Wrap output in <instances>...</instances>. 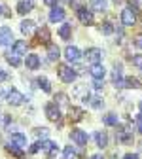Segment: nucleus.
I'll use <instances>...</instances> for the list:
<instances>
[{
  "label": "nucleus",
  "mask_w": 142,
  "mask_h": 159,
  "mask_svg": "<svg viewBox=\"0 0 142 159\" xmlns=\"http://www.w3.org/2000/svg\"><path fill=\"white\" fill-rule=\"evenodd\" d=\"M89 159H104V157H103V155H100V153H95V155H91Z\"/></svg>",
  "instance_id": "nucleus-44"
},
{
  "label": "nucleus",
  "mask_w": 142,
  "mask_h": 159,
  "mask_svg": "<svg viewBox=\"0 0 142 159\" xmlns=\"http://www.w3.org/2000/svg\"><path fill=\"white\" fill-rule=\"evenodd\" d=\"M131 8L136 11L138 8H142V0H131Z\"/></svg>",
  "instance_id": "nucleus-39"
},
{
  "label": "nucleus",
  "mask_w": 142,
  "mask_h": 159,
  "mask_svg": "<svg viewBox=\"0 0 142 159\" xmlns=\"http://www.w3.org/2000/svg\"><path fill=\"white\" fill-rule=\"evenodd\" d=\"M46 117L49 119V121H61V108L55 102L46 104Z\"/></svg>",
  "instance_id": "nucleus-5"
},
{
  "label": "nucleus",
  "mask_w": 142,
  "mask_h": 159,
  "mask_svg": "<svg viewBox=\"0 0 142 159\" xmlns=\"http://www.w3.org/2000/svg\"><path fill=\"white\" fill-rule=\"evenodd\" d=\"M138 108H140V112H142V101H140V102H138Z\"/></svg>",
  "instance_id": "nucleus-48"
},
{
  "label": "nucleus",
  "mask_w": 142,
  "mask_h": 159,
  "mask_svg": "<svg viewBox=\"0 0 142 159\" xmlns=\"http://www.w3.org/2000/svg\"><path fill=\"white\" fill-rule=\"evenodd\" d=\"M70 34H72V25H68V23H65L63 27L59 29V36L63 38V40H68V38H70Z\"/></svg>",
  "instance_id": "nucleus-27"
},
{
  "label": "nucleus",
  "mask_w": 142,
  "mask_h": 159,
  "mask_svg": "<svg viewBox=\"0 0 142 159\" xmlns=\"http://www.w3.org/2000/svg\"><path fill=\"white\" fill-rule=\"evenodd\" d=\"M125 87H129V89H140L142 87V82H140L138 78L129 76V78H125Z\"/></svg>",
  "instance_id": "nucleus-23"
},
{
  "label": "nucleus",
  "mask_w": 142,
  "mask_h": 159,
  "mask_svg": "<svg viewBox=\"0 0 142 159\" xmlns=\"http://www.w3.org/2000/svg\"><path fill=\"white\" fill-rule=\"evenodd\" d=\"M13 40V32L10 27H2L0 29V46H10Z\"/></svg>",
  "instance_id": "nucleus-10"
},
{
  "label": "nucleus",
  "mask_w": 142,
  "mask_h": 159,
  "mask_svg": "<svg viewBox=\"0 0 142 159\" xmlns=\"http://www.w3.org/2000/svg\"><path fill=\"white\" fill-rule=\"evenodd\" d=\"M138 152H140V153H142V140H140V142H138Z\"/></svg>",
  "instance_id": "nucleus-45"
},
{
  "label": "nucleus",
  "mask_w": 142,
  "mask_h": 159,
  "mask_svg": "<svg viewBox=\"0 0 142 159\" xmlns=\"http://www.w3.org/2000/svg\"><path fill=\"white\" fill-rule=\"evenodd\" d=\"M44 4H46V6H51V8H53V6L57 4V0H44Z\"/></svg>",
  "instance_id": "nucleus-43"
},
{
  "label": "nucleus",
  "mask_w": 142,
  "mask_h": 159,
  "mask_svg": "<svg viewBox=\"0 0 142 159\" xmlns=\"http://www.w3.org/2000/svg\"><path fill=\"white\" fill-rule=\"evenodd\" d=\"M138 131H140V133H142V123H140V125H138Z\"/></svg>",
  "instance_id": "nucleus-49"
},
{
  "label": "nucleus",
  "mask_w": 142,
  "mask_h": 159,
  "mask_svg": "<svg viewBox=\"0 0 142 159\" xmlns=\"http://www.w3.org/2000/svg\"><path fill=\"white\" fill-rule=\"evenodd\" d=\"M95 110H98V108H103L104 106V101H103V98H100L98 95H91V102H89Z\"/></svg>",
  "instance_id": "nucleus-29"
},
{
  "label": "nucleus",
  "mask_w": 142,
  "mask_h": 159,
  "mask_svg": "<svg viewBox=\"0 0 142 159\" xmlns=\"http://www.w3.org/2000/svg\"><path fill=\"white\" fill-rule=\"evenodd\" d=\"M10 142H11V144H15V146H19V148H23V146H27V136H25V134H21V133H11Z\"/></svg>",
  "instance_id": "nucleus-14"
},
{
  "label": "nucleus",
  "mask_w": 142,
  "mask_h": 159,
  "mask_svg": "<svg viewBox=\"0 0 142 159\" xmlns=\"http://www.w3.org/2000/svg\"><path fill=\"white\" fill-rule=\"evenodd\" d=\"M89 74L93 76V80H104V74H106V68L103 66V65H91V68H89Z\"/></svg>",
  "instance_id": "nucleus-13"
},
{
  "label": "nucleus",
  "mask_w": 142,
  "mask_h": 159,
  "mask_svg": "<svg viewBox=\"0 0 142 159\" xmlns=\"http://www.w3.org/2000/svg\"><path fill=\"white\" fill-rule=\"evenodd\" d=\"M32 8H34V4L30 0H21V2H17V13H21V15H27Z\"/></svg>",
  "instance_id": "nucleus-16"
},
{
  "label": "nucleus",
  "mask_w": 142,
  "mask_h": 159,
  "mask_svg": "<svg viewBox=\"0 0 142 159\" xmlns=\"http://www.w3.org/2000/svg\"><path fill=\"white\" fill-rule=\"evenodd\" d=\"M123 159H138V155H136V153H125Z\"/></svg>",
  "instance_id": "nucleus-42"
},
{
  "label": "nucleus",
  "mask_w": 142,
  "mask_h": 159,
  "mask_svg": "<svg viewBox=\"0 0 142 159\" xmlns=\"http://www.w3.org/2000/svg\"><path fill=\"white\" fill-rule=\"evenodd\" d=\"M36 84H38V87H40V89H44L46 93H49V91H51V84H49V80H48L46 76L36 78Z\"/></svg>",
  "instance_id": "nucleus-22"
},
{
  "label": "nucleus",
  "mask_w": 142,
  "mask_h": 159,
  "mask_svg": "<svg viewBox=\"0 0 142 159\" xmlns=\"http://www.w3.org/2000/svg\"><path fill=\"white\" fill-rule=\"evenodd\" d=\"M34 30H36V25H34V21H30V19H25L21 23V32L23 34H34Z\"/></svg>",
  "instance_id": "nucleus-20"
},
{
  "label": "nucleus",
  "mask_w": 142,
  "mask_h": 159,
  "mask_svg": "<svg viewBox=\"0 0 142 159\" xmlns=\"http://www.w3.org/2000/svg\"><path fill=\"white\" fill-rule=\"evenodd\" d=\"M49 30H48V27H42V29H38V40L42 44H48L49 46Z\"/></svg>",
  "instance_id": "nucleus-24"
},
{
  "label": "nucleus",
  "mask_w": 142,
  "mask_h": 159,
  "mask_svg": "<svg viewBox=\"0 0 142 159\" xmlns=\"http://www.w3.org/2000/svg\"><path fill=\"white\" fill-rule=\"evenodd\" d=\"M121 23H123L125 27H133L136 23V13H135V10L131 6L123 8V11H121Z\"/></svg>",
  "instance_id": "nucleus-3"
},
{
  "label": "nucleus",
  "mask_w": 142,
  "mask_h": 159,
  "mask_svg": "<svg viewBox=\"0 0 142 159\" xmlns=\"http://www.w3.org/2000/svg\"><path fill=\"white\" fill-rule=\"evenodd\" d=\"M89 4H91V10H95V11H106V8H108L106 0H89Z\"/></svg>",
  "instance_id": "nucleus-21"
},
{
  "label": "nucleus",
  "mask_w": 142,
  "mask_h": 159,
  "mask_svg": "<svg viewBox=\"0 0 142 159\" xmlns=\"http://www.w3.org/2000/svg\"><path fill=\"white\" fill-rule=\"evenodd\" d=\"M85 95H89V91H87V85H78L76 89H74V97H85Z\"/></svg>",
  "instance_id": "nucleus-34"
},
{
  "label": "nucleus",
  "mask_w": 142,
  "mask_h": 159,
  "mask_svg": "<svg viewBox=\"0 0 142 159\" xmlns=\"http://www.w3.org/2000/svg\"><path fill=\"white\" fill-rule=\"evenodd\" d=\"M23 101H25V97L19 93L15 87L8 89V102H10L11 106H19V104H23Z\"/></svg>",
  "instance_id": "nucleus-6"
},
{
  "label": "nucleus",
  "mask_w": 142,
  "mask_h": 159,
  "mask_svg": "<svg viewBox=\"0 0 142 159\" xmlns=\"http://www.w3.org/2000/svg\"><path fill=\"white\" fill-rule=\"evenodd\" d=\"M93 87L95 89H103L104 87V80H93Z\"/></svg>",
  "instance_id": "nucleus-38"
},
{
  "label": "nucleus",
  "mask_w": 142,
  "mask_h": 159,
  "mask_svg": "<svg viewBox=\"0 0 142 159\" xmlns=\"http://www.w3.org/2000/svg\"><path fill=\"white\" fill-rule=\"evenodd\" d=\"M38 150H40V140H38L36 144H32V146H30V153H36Z\"/></svg>",
  "instance_id": "nucleus-41"
},
{
  "label": "nucleus",
  "mask_w": 142,
  "mask_h": 159,
  "mask_svg": "<svg viewBox=\"0 0 142 159\" xmlns=\"http://www.w3.org/2000/svg\"><path fill=\"white\" fill-rule=\"evenodd\" d=\"M65 57H66V61H70V63H76L80 57H82V53H80V49L76 48V46H68L66 49H65Z\"/></svg>",
  "instance_id": "nucleus-12"
},
{
  "label": "nucleus",
  "mask_w": 142,
  "mask_h": 159,
  "mask_svg": "<svg viewBox=\"0 0 142 159\" xmlns=\"http://www.w3.org/2000/svg\"><path fill=\"white\" fill-rule=\"evenodd\" d=\"M100 32H103L104 36H110V34L114 32V25H112L110 21H104L103 25H100Z\"/></svg>",
  "instance_id": "nucleus-30"
},
{
  "label": "nucleus",
  "mask_w": 142,
  "mask_h": 159,
  "mask_svg": "<svg viewBox=\"0 0 142 159\" xmlns=\"http://www.w3.org/2000/svg\"><path fill=\"white\" fill-rule=\"evenodd\" d=\"M78 19L84 25H93V11L87 8H78Z\"/></svg>",
  "instance_id": "nucleus-8"
},
{
  "label": "nucleus",
  "mask_w": 142,
  "mask_h": 159,
  "mask_svg": "<svg viewBox=\"0 0 142 159\" xmlns=\"http://www.w3.org/2000/svg\"><path fill=\"white\" fill-rule=\"evenodd\" d=\"M63 159H76V150L72 146H66L63 150Z\"/></svg>",
  "instance_id": "nucleus-32"
},
{
  "label": "nucleus",
  "mask_w": 142,
  "mask_h": 159,
  "mask_svg": "<svg viewBox=\"0 0 142 159\" xmlns=\"http://www.w3.org/2000/svg\"><path fill=\"white\" fill-rule=\"evenodd\" d=\"M40 148H42V152H46L48 155H53V153L59 152V146H57L53 140H49V138H46V140H40Z\"/></svg>",
  "instance_id": "nucleus-9"
},
{
  "label": "nucleus",
  "mask_w": 142,
  "mask_h": 159,
  "mask_svg": "<svg viewBox=\"0 0 142 159\" xmlns=\"http://www.w3.org/2000/svg\"><path fill=\"white\" fill-rule=\"evenodd\" d=\"M55 104L59 106V104H68V97L65 95V93H57L55 95Z\"/></svg>",
  "instance_id": "nucleus-35"
},
{
  "label": "nucleus",
  "mask_w": 142,
  "mask_h": 159,
  "mask_svg": "<svg viewBox=\"0 0 142 159\" xmlns=\"http://www.w3.org/2000/svg\"><path fill=\"white\" fill-rule=\"evenodd\" d=\"M13 53H17V55H23L25 51H27V42L25 40H17V42H13Z\"/></svg>",
  "instance_id": "nucleus-25"
},
{
  "label": "nucleus",
  "mask_w": 142,
  "mask_h": 159,
  "mask_svg": "<svg viewBox=\"0 0 142 159\" xmlns=\"http://www.w3.org/2000/svg\"><path fill=\"white\" fill-rule=\"evenodd\" d=\"M85 61L89 65H98L100 61H103V49H98V48H89L85 51Z\"/></svg>",
  "instance_id": "nucleus-2"
},
{
  "label": "nucleus",
  "mask_w": 142,
  "mask_h": 159,
  "mask_svg": "<svg viewBox=\"0 0 142 159\" xmlns=\"http://www.w3.org/2000/svg\"><path fill=\"white\" fill-rule=\"evenodd\" d=\"M34 136H38V138H42V140H46V138H48V134H49V131L46 129V127H36L34 131Z\"/></svg>",
  "instance_id": "nucleus-31"
},
{
  "label": "nucleus",
  "mask_w": 142,
  "mask_h": 159,
  "mask_svg": "<svg viewBox=\"0 0 142 159\" xmlns=\"http://www.w3.org/2000/svg\"><path fill=\"white\" fill-rule=\"evenodd\" d=\"M133 65L138 66V68H142V55H135L133 57Z\"/></svg>",
  "instance_id": "nucleus-37"
},
{
  "label": "nucleus",
  "mask_w": 142,
  "mask_h": 159,
  "mask_svg": "<svg viewBox=\"0 0 142 159\" xmlns=\"http://www.w3.org/2000/svg\"><path fill=\"white\" fill-rule=\"evenodd\" d=\"M133 44H135V48H136V49H140V51H142V34H138V36L133 40Z\"/></svg>",
  "instance_id": "nucleus-36"
},
{
  "label": "nucleus",
  "mask_w": 142,
  "mask_h": 159,
  "mask_svg": "<svg viewBox=\"0 0 142 159\" xmlns=\"http://www.w3.org/2000/svg\"><path fill=\"white\" fill-rule=\"evenodd\" d=\"M59 57H61L59 48H57V46H53V44H49V46H48V59H49L51 63H55V61H59Z\"/></svg>",
  "instance_id": "nucleus-19"
},
{
  "label": "nucleus",
  "mask_w": 142,
  "mask_h": 159,
  "mask_svg": "<svg viewBox=\"0 0 142 159\" xmlns=\"http://www.w3.org/2000/svg\"><path fill=\"white\" fill-rule=\"evenodd\" d=\"M57 74H59V80L65 82V84H72L76 80V76H78V72L72 66H68V65H59L57 66Z\"/></svg>",
  "instance_id": "nucleus-1"
},
{
  "label": "nucleus",
  "mask_w": 142,
  "mask_h": 159,
  "mask_svg": "<svg viewBox=\"0 0 142 159\" xmlns=\"http://www.w3.org/2000/svg\"><path fill=\"white\" fill-rule=\"evenodd\" d=\"M114 2H116V4H121V2H123V0H114Z\"/></svg>",
  "instance_id": "nucleus-47"
},
{
  "label": "nucleus",
  "mask_w": 142,
  "mask_h": 159,
  "mask_svg": "<svg viewBox=\"0 0 142 159\" xmlns=\"http://www.w3.org/2000/svg\"><path fill=\"white\" fill-rule=\"evenodd\" d=\"M138 121H140V123H142V112H140V114H138Z\"/></svg>",
  "instance_id": "nucleus-46"
},
{
  "label": "nucleus",
  "mask_w": 142,
  "mask_h": 159,
  "mask_svg": "<svg viewBox=\"0 0 142 159\" xmlns=\"http://www.w3.org/2000/svg\"><path fill=\"white\" fill-rule=\"evenodd\" d=\"M25 65H27V68H29V70H36V68L40 66V57H38V55H34V53L27 55Z\"/></svg>",
  "instance_id": "nucleus-15"
},
{
  "label": "nucleus",
  "mask_w": 142,
  "mask_h": 159,
  "mask_svg": "<svg viewBox=\"0 0 142 159\" xmlns=\"http://www.w3.org/2000/svg\"><path fill=\"white\" fill-rule=\"evenodd\" d=\"M70 140H72L76 146H85L89 138H87V134H85L82 129H72V131H70Z\"/></svg>",
  "instance_id": "nucleus-4"
},
{
  "label": "nucleus",
  "mask_w": 142,
  "mask_h": 159,
  "mask_svg": "<svg viewBox=\"0 0 142 159\" xmlns=\"http://www.w3.org/2000/svg\"><path fill=\"white\" fill-rule=\"evenodd\" d=\"M82 117H84V112L80 108H72L70 110V119H72V121H80Z\"/></svg>",
  "instance_id": "nucleus-33"
},
{
  "label": "nucleus",
  "mask_w": 142,
  "mask_h": 159,
  "mask_svg": "<svg viewBox=\"0 0 142 159\" xmlns=\"http://www.w3.org/2000/svg\"><path fill=\"white\" fill-rule=\"evenodd\" d=\"M6 61H8L11 66H19V65H21V59H19V55L13 53V51H8V53H6Z\"/></svg>",
  "instance_id": "nucleus-26"
},
{
  "label": "nucleus",
  "mask_w": 142,
  "mask_h": 159,
  "mask_svg": "<svg viewBox=\"0 0 142 159\" xmlns=\"http://www.w3.org/2000/svg\"><path fill=\"white\" fill-rule=\"evenodd\" d=\"M93 136H95V142H97V146H98V148H106V146H108V134H106V133L97 131Z\"/></svg>",
  "instance_id": "nucleus-17"
},
{
  "label": "nucleus",
  "mask_w": 142,
  "mask_h": 159,
  "mask_svg": "<svg viewBox=\"0 0 142 159\" xmlns=\"http://www.w3.org/2000/svg\"><path fill=\"white\" fill-rule=\"evenodd\" d=\"M63 2H66V4H68V2H72V0H63Z\"/></svg>",
  "instance_id": "nucleus-51"
},
{
  "label": "nucleus",
  "mask_w": 142,
  "mask_h": 159,
  "mask_svg": "<svg viewBox=\"0 0 142 159\" xmlns=\"http://www.w3.org/2000/svg\"><path fill=\"white\" fill-rule=\"evenodd\" d=\"M2 10H4V8H2V4H0V15H2Z\"/></svg>",
  "instance_id": "nucleus-50"
},
{
  "label": "nucleus",
  "mask_w": 142,
  "mask_h": 159,
  "mask_svg": "<svg viewBox=\"0 0 142 159\" xmlns=\"http://www.w3.org/2000/svg\"><path fill=\"white\" fill-rule=\"evenodd\" d=\"M65 19V10L59 8V6H53L51 11H49V21L51 23H61Z\"/></svg>",
  "instance_id": "nucleus-11"
},
{
  "label": "nucleus",
  "mask_w": 142,
  "mask_h": 159,
  "mask_svg": "<svg viewBox=\"0 0 142 159\" xmlns=\"http://www.w3.org/2000/svg\"><path fill=\"white\" fill-rule=\"evenodd\" d=\"M117 114H114V112H108V114H104L103 116V123L104 125H110V127H117Z\"/></svg>",
  "instance_id": "nucleus-18"
},
{
  "label": "nucleus",
  "mask_w": 142,
  "mask_h": 159,
  "mask_svg": "<svg viewBox=\"0 0 142 159\" xmlns=\"http://www.w3.org/2000/svg\"><path fill=\"white\" fill-rule=\"evenodd\" d=\"M6 152L13 153V157H17V159H21V157H23V152H21V148H19V146H15V144H11V142L6 146Z\"/></svg>",
  "instance_id": "nucleus-28"
},
{
  "label": "nucleus",
  "mask_w": 142,
  "mask_h": 159,
  "mask_svg": "<svg viewBox=\"0 0 142 159\" xmlns=\"http://www.w3.org/2000/svg\"><path fill=\"white\" fill-rule=\"evenodd\" d=\"M117 140L121 144H131L133 142V129L131 127H121L117 131Z\"/></svg>",
  "instance_id": "nucleus-7"
},
{
  "label": "nucleus",
  "mask_w": 142,
  "mask_h": 159,
  "mask_svg": "<svg viewBox=\"0 0 142 159\" xmlns=\"http://www.w3.org/2000/svg\"><path fill=\"white\" fill-rule=\"evenodd\" d=\"M6 80H8V72L0 68V84H2V82H6Z\"/></svg>",
  "instance_id": "nucleus-40"
}]
</instances>
